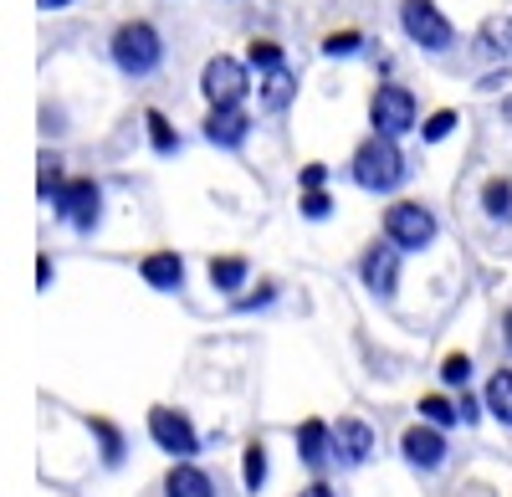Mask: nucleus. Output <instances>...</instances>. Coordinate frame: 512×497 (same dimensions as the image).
I'll return each instance as SVG.
<instances>
[{"label":"nucleus","instance_id":"nucleus-1","mask_svg":"<svg viewBox=\"0 0 512 497\" xmlns=\"http://www.w3.org/2000/svg\"><path fill=\"white\" fill-rule=\"evenodd\" d=\"M354 185L359 190H369V195H390L405 175H410V164H405V154H400V144L390 139V134H374V139H364L359 149H354Z\"/></svg>","mask_w":512,"mask_h":497},{"label":"nucleus","instance_id":"nucleus-2","mask_svg":"<svg viewBox=\"0 0 512 497\" xmlns=\"http://www.w3.org/2000/svg\"><path fill=\"white\" fill-rule=\"evenodd\" d=\"M159 57H164V41L149 21H123L113 31V67L123 77H149L159 67Z\"/></svg>","mask_w":512,"mask_h":497},{"label":"nucleus","instance_id":"nucleus-3","mask_svg":"<svg viewBox=\"0 0 512 497\" xmlns=\"http://www.w3.org/2000/svg\"><path fill=\"white\" fill-rule=\"evenodd\" d=\"M384 236H390L400 252H425V246L436 241V216L425 211L420 200H400L384 211Z\"/></svg>","mask_w":512,"mask_h":497},{"label":"nucleus","instance_id":"nucleus-4","mask_svg":"<svg viewBox=\"0 0 512 497\" xmlns=\"http://www.w3.org/2000/svg\"><path fill=\"white\" fill-rule=\"evenodd\" d=\"M400 26H405V36L415 41L420 52H446L456 41L451 21L436 11V0H405V6H400Z\"/></svg>","mask_w":512,"mask_h":497},{"label":"nucleus","instance_id":"nucleus-5","mask_svg":"<svg viewBox=\"0 0 512 497\" xmlns=\"http://www.w3.org/2000/svg\"><path fill=\"white\" fill-rule=\"evenodd\" d=\"M369 123H374V134H410L415 129V93L400 88V82H384V88H374L369 98Z\"/></svg>","mask_w":512,"mask_h":497},{"label":"nucleus","instance_id":"nucleus-6","mask_svg":"<svg viewBox=\"0 0 512 497\" xmlns=\"http://www.w3.org/2000/svg\"><path fill=\"white\" fill-rule=\"evenodd\" d=\"M200 93L210 98V108H236L251 93V77L236 57H210L205 72H200Z\"/></svg>","mask_w":512,"mask_h":497},{"label":"nucleus","instance_id":"nucleus-7","mask_svg":"<svg viewBox=\"0 0 512 497\" xmlns=\"http://www.w3.org/2000/svg\"><path fill=\"white\" fill-rule=\"evenodd\" d=\"M149 436H154V446H159V451H169L175 462H190L195 451H200L195 426L180 416V410H169V405H154V410H149Z\"/></svg>","mask_w":512,"mask_h":497},{"label":"nucleus","instance_id":"nucleus-8","mask_svg":"<svg viewBox=\"0 0 512 497\" xmlns=\"http://www.w3.org/2000/svg\"><path fill=\"white\" fill-rule=\"evenodd\" d=\"M52 211H57L72 231H93L98 216H103V190H98L93 180H67V185L57 190V200H52Z\"/></svg>","mask_w":512,"mask_h":497},{"label":"nucleus","instance_id":"nucleus-9","mask_svg":"<svg viewBox=\"0 0 512 497\" xmlns=\"http://www.w3.org/2000/svg\"><path fill=\"white\" fill-rule=\"evenodd\" d=\"M359 277L374 298H395V287H400V246L384 236V246H369V252L359 257Z\"/></svg>","mask_w":512,"mask_h":497},{"label":"nucleus","instance_id":"nucleus-10","mask_svg":"<svg viewBox=\"0 0 512 497\" xmlns=\"http://www.w3.org/2000/svg\"><path fill=\"white\" fill-rule=\"evenodd\" d=\"M400 451H405V462H410L415 472H436V467H446V436H441V426H431V421L410 426V431L400 436Z\"/></svg>","mask_w":512,"mask_h":497},{"label":"nucleus","instance_id":"nucleus-11","mask_svg":"<svg viewBox=\"0 0 512 497\" xmlns=\"http://www.w3.org/2000/svg\"><path fill=\"white\" fill-rule=\"evenodd\" d=\"M369 451H374V431L354 416H344L333 426V462L338 467H364L369 462Z\"/></svg>","mask_w":512,"mask_h":497},{"label":"nucleus","instance_id":"nucleus-12","mask_svg":"<svg viewBox=\"0 0 512 497\" xmlns=\"http://www.w3.org/2000/svg\"><path fill=\"white\" fill-rule=\"evenodd\" d=\"M246 134H251V118H246L241 103H236V108H210V118H205V139L216 144V149H241Z\"/></svg>","mask_w":512,"mask_h":497},{"label":"nucleus","instance_id":"nucleus-13","mask_svg":"<svg viewBox=\"0 0 512 497\" xmlns=\"http://www.w3.org/2000/svg\"><path fill=\"white\" fill-rule=\"evenodd\" d=\"M297 462L323 472L333 462V426H323V421H303V426H297Z\"/></svg>","mask_w":512,"mask_h":497},{"label":"nucleus","instance_id":"nucleus-14","mask_svg":"<svg viewBox=\"0 0 512 497\" xmlns=\"http://www.w3.org/2000/svg\"><path fill=\"white\" fill-rule=\"evenodd\" d=\"M144 282L154 287V293H180L185 287V262L175 257V252H154V257H144Z\"/></svg>","mask_w":512,"mask_h":497},{"label":"nucleus","instance_id":"nucleus-15","mask_svg":"<svg viewBox=\"0 0 512 497\" xmlns=\"http://www.w3.org/2000/svg\"><path fill=\"white\" fill-rule=\"evenodd\" d=\"M164 497H216V482L190 462H175L169 477H164Z\"/></svg>","mask_w":512,"mask_h":497},{"label":"nucleus","instance_id":"nucleus-16","mask_svg":"<svg viewBox=\"0 0 512 497\" xmlns=\"http://www.w3.org/2000/svg\"><path fill=\"white\" fill-rule=\"evenodd\" d=\"M292 93H297V77H292V67L282 62V67H272V72H262V108H287L292 103Z\"/></svg>","mask_w":512,"mask_h":497},{"label":"nucleus","instance_id":"nucleus-17","mask_svg":"<svg viewBox=\"0 0 512 497\" xmlns=\"http://www.w3.org/2000/svg\"><path fill=\"white\" fill-rule=\"evenodd\" d=\"M477 52L492 57V62L512 57V16H507V21H487V26L477 31Z\"/></svg>","mask_w":512,"mask_h":497},{"label":"nucleus","instance_id":"nucleus-18","mask_svg":"<svg viewBox=\"0 0 512 497\" xmlns=\"http://www.w3.org/2000/svg\"><path fill=\"white\" fill-rule=\"evenodd\" d=\"M487 410H492V421H502L512 431V369H497L492 385H487Z\"/></svg>","mask_w":512,"mask_h":497},{"label":"nucleus","instance_id":"nucleus-19","mask_svg":"<svg viewBox=\"0 0 512 497\" xmlns=\"http://www.w3.org/2000/svg\"><path fill=\"white\" fill-rule=\"evenodd\" d=\"M246 262L241 257H216L210 262V287H216V293H236V287H246Z\"/></svg>","mask_w":512,"mask_h":497},{"label":"nucleus","instance_id":"nucleus-20","mask_svg":"<svg viewBox=\"0 0 512 497\" xmlns=\"http://www.w3.org/2000/svg\"><path fill=\"white\" fill-rule=\"evenodd\" d=\"M482 211L492 221H512V180H487L482 185Z\"/></svg>","mask_w":512,"mask_h":497},{"label":"nucleus","instance_id":"nucleus-21","mask_svg":"<svg viewBox=\"0 0 512 497\" xmlns=\"http://www.w3.org/2000/svg\"><path fill=\"white\" fill-rule=\"evenodd\" d=\"M88 431L98 436V446H103V467H123V431L118 426H108V421H88Z\"/></svg>","mask_w":512,"mask_h":497},{"label":"nucleus","instance_id":"nucleus-22","mask_svg":"<svg viewBox=\"0 0 512 497\" xmlns=\"http://www.w3.org/2000/svg\"><path fill=\"white\" fill-rule=\"evenodd\" d=\"M144 123H149V144H154L159 154H180V134L169 129V118H164L159 108H149V113H144Z\"/></svg>","mask_w":512,"mask_h":497},{"label":"nucleus","instance_id":"nucleus-23","mask_svg":"<svg viewBox=\"0 0 512 497\" xmlns=\"http://www.w3.org/2000/svg\"><path fill=\"white\" fill-rule=\"evenodd\" d=\"M420 421H431V426H456L461 421V405H451V400H441V395H425L420 400Z\"/></svg>","mask_w":512,"mask_h":497},{"label":"nucleus","instance_id":"nucleus-24","mask_svg":"<svg viewBox=\"0 0 512 497\" xmlns=\"http://www.w3.org/2000/svg\"><path fill=\"white\" fill-rule=\"evenodd\" d=\"M241 477H246V492H262V482H267V446H262V441H251V446H246V467H241Z\"/></svg>","mask_w":512,"mask_h":497},{"label":"nucleus","instance_id":"nucleus-25","mask_svg":"<svg viewBox=\"0 0 512 497\" xmlns=\"http://www.w3.org/2000/svg\"><path fill=\"white\" fill-rule=\"evenodd\" d=\"M246 62H251L256 72H272V67H282V47H277V41H251Z\"/></svg>","mask_w":512,"mask_h":497},{"label":"nucleus","instance_id":"nucleus-26","mask_svg":"<svg viewBox=\"0 0 512 497\" xmlns=\"http://www.w3.org/2000/svg\"><path fill=\"white\" fill-rule=\"evenodd\" d=\"M441 380H446L451 390H466V380H472V359H466V354H446Z\"/></svg>","mask_w":512,"mask_h":497},{"label":"nucleus","instance_id":"nucleus-27","mask_svg":"<svg viewBox=\"0 0 512 497\" xmlns=\"http://www.w3.org/2000/svg\"><path fill=\"white\" fill-rule=\"evenodd\" d=\"M62 185H67V180H62V164H57L52 154H41V185H36V190H41V200H57V190H62Z\"/></svg>","mask_w":512,"mask_h":497},{"label":"nucleus","instance_id":"nucleus-28","mask_svg":"<svg viewBox=\"0 0 512 497\" xmlns=\"http://www.w3.org/2000/svg\"><path fill=\"white\" fill-rule=\"evenodd\" d=\"M359 47H364V36H359V31H333V36L323 41V52H328V57H354Z\"/></svg>","mask_w":512,"mask_h":497},{"label":"nucleus","instance_id":"nucleus-29","mask_svg":"<svg viewBox=\"0 0 512 497\" xmlns=\"http://www.w3.org/2000/svg\"><path fill=\"white\" fill-rule=\"evenodd\" d=\"M451 129H456V113H451V108H441V113H431V118H425V129H420V134L431 139V144H441Z\"/></svg>","mask_w":512,"mask_h":497},{"label":"nucleus","instance_id":"nucleus-30","mask_svg":"<svg viewBox=\"0 0 512 497\" xmlns=\"http://www.w3.org/2000/svg\"><path fill=\"white\" fill-rule=\"evenodd\" d=\"M303 216H308V221H328V216H333V200H328L323 190H308V195H303Z\"/></svg>","mask_w":512,"mask_h":497},{"label":"nucleus","instance_id":"nucleus-31","mask_svg":"<svg viewBox=\"0 0 512 497\" xmlns=\"http://www.w3.org/2000/svg\"><path fill=\"white\" fill-rule=\"evenodd\" d=\"M323 180H328L323 164H308V170H303V190H323Z\"/></svg>","mask_w":512,"mask_h":497},{"label":"nucleus","instance_id":"nucleus-32","mask_svg":"<svg viewBox=\"0 0 512 497\" xmlns=\"http://www.w3.org/2000/svg\"><path fill=\"white\" fill-rule=\"evenodd\" d=\"M482 410H487V405H477L472 395H461V426H472V421L482 416Z\"/></svg>","mask_w":512,"mask_h":497},{"label":"nucleus","instance_id":"nucleus-33","mask_svg":"<svg viewBox=\"0 0 512 497\" xmlns=\"http://www.w3.org/2000/svg\"><path fill=\"white\" fill-rule=\"evenodd\" d=\"M267 303H272V287H262V293H256V298H241L236 308H241V313H251V308H267Z\"/></svg>","mask_w":512,"mask_h":497},{"label":"nucleus","instance_id":"nucleus-34","mask_svg":"<svg viewBox=\"0 0 512 497\" xmlns=\"http://www.w3.org/2000/svg\"><path fill=\"white\" fill-rule=\"evenodd\" d=\"M297 497H338L328 482H313V487H303V492H297Z\"/></svg>","mask_w":512,"mask_h":497},{"label":"nucleus","instance_id":"nucleus-35","mask_svg":"<svg viewBox=\"0 0 512 497\" xmlns=\"http://www.w3.org/2000/svg\"><path fill=\"white\" fill-rule=\"evenodd\" d=\"M36 282H41V287H52V262H47V257L36 262Z\"/></svg>","mask_w":512,"mask_h":497},{"label":"nucleus","instance_id":"nucleus-36","mask_svg":"<svg viewBox=\"0 0 512 497\" xmlns=\"http://www.w3.org/2000/svg\"><path fill=\"white\" fill-rule=\"evenodd\" d=\"M502 339H507V349H512V308L502 313Z\"/></svg>","mask_w":512,"mask_h":497},{"label":"nucleus","instance_id":"nucleus-37","mask_svg":"<svg viewBox=\"0 0 512 497\" xmlns=\"http://www.w3.org/2000/svg\"><path fill=\"white\" fill-rule=\"evenodd\" d=\"M57 6H67V0H41V11H57Z\"/></svg>","mask_w":512,"mask_h":497}]
</instances>
